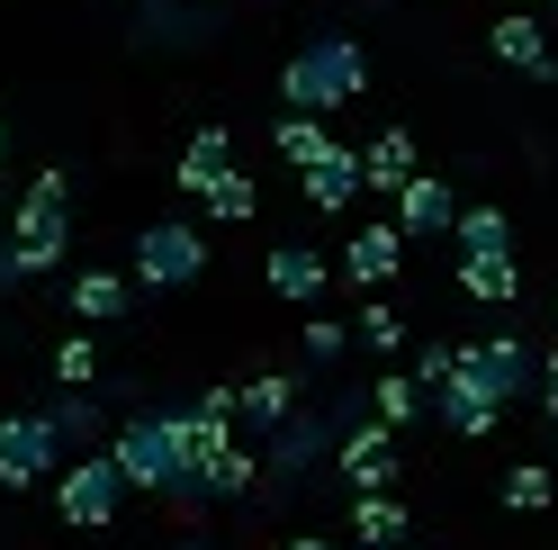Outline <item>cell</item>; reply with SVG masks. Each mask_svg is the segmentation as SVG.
<instances>
[{
  "mask_svg": "<svg viewBox=\"0 0 558 550\" xmlns=\"http://www.w3.org/2000/svg\"><path fill=\"white\" fill-rule=\"evenodd\" d=\"M361 91H369V55H361V37H342V27H316V37L279 63L289 118H333V109H352Z\"/></svg>",
  "mask_w": 558,
  "mask_h": 550,
  "instance_id": "cell-1",
  "label": "cell"
},
{
  "mask_svg": "<svg viewBox=\"0 0 558 550\" xmlns=\"http://www.w3.org/2000/svg\"><path fill=\"white\" fill-rule=\"evenodd\" d=\"M10 253H19V271H27V280L63 271V253H73V171H37V181L19 190Z\"/></svg>",
  "mask_w": 558,
  "mask_h": 550,
  "instance_id": "cell-2",
  "label": "cell"
},
{
  "mask_svg": "<svg viewBox=\"0 0 558 550\" xmlns=\"http://www.w3.org/2000/svg\"><path fill=\"white\" fill-rule=\"evenodd\" d=\"M109 452H118V469H126L135 497H171V488L190 478V461H181V416H162V406H135Z\"/></svg>",
  "mask_w": 558,
  "mask_h": 550,
  "instance_id": "cell-3",
  "label": "cell"
},
{
  "mask_svg": "<svg viewBox=\"0 0 558 550\" xmlns=\"http://www.w3.org/2000/svg\"><path fill=\"white\" fill-rule=\"evenodd\" d=\"M126 497H135V488H126L118 452H82V461H63V478H54V514H63L73 533H109Z\"/></svg>",
  "mask_w": 558,
  "mask_h": 550,
  "instance_id": "cell-4",
  "label": "cell"
},
{
  "mask_svg": "<svg viewBox=\"0 0 558 550\" xmlns=\"http://www.w3.org/2000/svg\"><path fill=\"white\" fill-rule=\"evenodd\" d=\"M460 388H477L486 406H513V397L541 388V352H532V343H513V334H486V343L460 352Z\"/></svg>",
  "mask_w": 558,
  "mask_h": 550,
  "instance_id": "cell-5",
  "label": "cell"
},
{
  "mask_svg": "<svg viewBox=\"0 0 558 550\" xmlns=\"http://www.w3.org/2000/svg\"><path fill=\"white\" fill-rule=\"evenodd\" d=\"M207 271V235L190 217H154L135 235V289H190Z\"/></svg>",
  "mask_w": 558,
  "mask_h": 550,
  "instance_id": "cell-6",
  "label": "cell"
},
{
  "mask_svg": "<svg viewBox=\"0 0 558 550\" xmlns=\"http://www.w3.org/2000/svg\"><path fill=\"white\" fill-rule=\"evenodd\" d=\"M37 478H63V433L54 416L19 406V416H0V488H37Z\"/></svg>",
  "mask_w": 558,
  "mask_h": 550,
  "instance_id": "cell-7",
  "label": "cell"
},
{
  "mask_svg": "<svg viewBox=\"0 0 558 550\" xmlns=\"http://www.w3.org/2000/svg\"><path fill=\"white\" fill-rule=\"evenodd\" d=\"M333 469H342V488H352V497H388V488H397V469H405V461H397V433L378 425V416L352 425V433L333 442Z\"/></svg>",
  "mask_w": 558,
  "mask_h": 550,
  "instance_id": "cell-8",
  "label": "cell"
},
{
  "mask_svg": "<svg viewBox=\"0 0 558 550\" xmlns=\"http://www.w3.org/2000/svg\"><path fill=\"white\" fill-rule=\"evenodd\" d=\"M405 253H414V244H405V226H397V217H378V226H361L352 244H342V280L378 298V289H388L397 271H405Z\"/></svg>",
  "mask_w": 558,
  "mask_h": 550,
  "instance_id": "cell-9",
  "label": "cell"
},
{
  "mask_svg": "<svg viewBox=\"0 0 558 550\" xmlns=\"http://www.w3.org/2000/svg\"><path fill=\"white\" fill-rule=\"evenodd\" d=\"M361 190H369V181H361V145H325L316 163L298 171V199H306V208H325V217H342Z\"/></svg>",
  "mask_w": 558,
  "mask_h": 550,
  "instance_id": "cell-10",
  "label": "cell"
},
{
  "mask_svg": "<svg viewBox=\"0 0 558 550\" xmlns=\"http://www.w3.org/2000/svg\"><path fill=\"white\" fill-rule=\"evenodd\" d=\"M333 280V253H316L306 235H289V244H270V298H289V307H316Z\"/></svg>",
  "mask_w": 558,
  "mask_h": 550,
  "instance_id": "cell-11",
  "label": "cell"
},
{
  "mask_svg": "<svg viewBox=\"0 0 558 550\" xmlns=\"http://www.w3.org/2000/svg\"><path fill=\"white\" fill-rule=\"evenodd\" d=\"M397 226H405V244H433V235H450V226H460V190L414 171V181L397 190Z\"/></svg>",
  "mask_w": 558,
  "mask_h": 550,
  "instance_id": "cell-12",
  "label": "cell"
},
{
  "mask_svg": "<svg viewBox=\"0 0 558 550\" xmlns=\"http://www.w3.org/2000/svg\"><path fill=\"white\" fill-rule=\"evenodd\" d=\"M298 406H306V397H298V380H289V370H262V380H253V388L234 397V433H253V442H270L279 425L298 416Z\"/></svg>",
  "mask_w": 558,
  "mask_h": 550,
  "instance_id": "cell-13",
  "label": "cell"
},
{
  "mask_svg": "<svg viewBox=\"0 0 558 550\" xmlns=\"http://www.w3.org/2000/svg\"><path fill=\"white\" fill-rule=\"evenodd\" d=\"M171 181H181V199H207L217 181H234V135L226 127H198L181 145V163H171Z\"/></svg>",
  "mask_w": 558,
  "mask_h": 550,
  "instance_id": "cell-14",
  "label": "cell"
},
{
  "mask_svg": "<svg viewBox=\"0 0 558 550\" xmlns=\"http://www.w3.org/2000/svg\"><path fill=\"white\" fill-rule=\"evenodd\" d=\"M486 46H496V63H513V73H558V55H549V37H541V19L532 10H505L496 27H486Z\"/></svg>",
  "mask_w": 558,
  "mask_h": 550,
  "instance_id": "cell-15",
  "label": "cell"
},
{
  "mask_svg": "<svg viewBox=\"0 0 558 550\" xmlns=\"http://www.w3.org/2000/svg\"><path fill=\"white\" fill-rule=\"evenodd\" d=\"M361 181L378 190V199H397L405 181H414V127H378L369 145H361Z\"/></svg>",
  "mask_w": 558,
  "mask_h": 550,
  "instance_id": "cell-16",
  "label": "cell"
},
{
  "mask_svg": "<svg viewBox=\"0 0 558 550\" xmlns=\"http://www.w3.org/2000/svg\"><path fill=\"white\" fill-rule=\"evenodd\" d=\"M207 10H181V0H135V37L145 46H207Z\"/></svg>",
  "mask_w": 558,
  "mask_h": 550,
  "instance_id": "cell-17",
  "label": "cell"
},
{
  "mask_svg": "<svg viewBox=\"0 0 558 550\" xmlns=\"http://www.w3.org/2000/svg\"><path fill=\"white\" fill-rule=\"evenodd\" d=\"M369 416L388 425V433H405L414 416H433V397H424V380H414V370H397V361H388V370L369 380Z\"/></svg>",
  "mask_w": 558,
  "mask_h": 550,
  "instance_id": "cell-18",
  "label": "cell"
},
{
  "mask_svg": "<svg viewBox=\"0 0 558 550\" xmlns=\"http://www.w3.org/2000/svg\"><path fill=\"white\" fill-rule=\"evenodd\" d=\"M198 488L217 497V505H243V497L262 488V452H253V442H226V452H217V461L198 469Z\"/></svg>",
  "mask_w": 558,
  "mask_h": 550,
  "instance_id": "cell-19",
  "label": "cell"
},
{
  "mask_svg": "<svg viewBox=\"0 0 558 550\" xmlns=\"http://www.w3.org/2000/svg\"><path fill=\"white\" fill-rule=\"evenodd\" d=\"M126 307H135V280H118V271H82L73 280V316L82 325H126Z\"/></svg>",
  "mask_w": 558,
  "mask_h": 550,
  "instance_id": "cell-20",
  "label": "cell"
},
{
  "mask_svg": "<svg viewBox=\"0 0 558 550\" xmlns=\"http://www.w3.org/2000/svg\"><path fill=\"white\" fill-rule=\"evenodd\" d=\"M433 416H441V433H460V442H486L505 406H486L477 388H460V380H450V388H433Z\"/></svg>",
  "mask_w": 558,
  "mask_h": 550,
  "instance_id": "cell-21",
  "label": "cell"
},
{
  "mask_svg": "<svg viewBox=\"0 0 558 550\" xmlns=\"http://www.w3.org/2000/svg\"><path fill=\"white\" fill-rule=\"evenodd\" d=\"M450 244H460V262H477V253H513V217L486 208V199H469L460 226H450Z\"/></svg>",
  "mask_w": 558,
  "mask_h": 550,
  "instance_id": "cell-22",
  "label": "cell"
},
{
  "mask_svg": "<svg viewBox=\"0 0 558 550\" xmlns=\"http://www.w3.org/2000/svg\"><path fill=\"white\" fill-rule=\"evenodd\" d=\"M460 289H469L477 307H513V298H522V262H513V253H477V262H460Z\"/></svg>",
  "mask_w": 558,
  "mask_h": 550,
  "instance_id": "cell-23",
  "label": "cell"
},
{
  "mask_svg": "<svg viewBox=\"0 0 558 550\" xmlns=\"http://www.w3.org/2000/svg\"><path fill=\"white\" fill-rule=\"evenodd\" d=\"M46 416H54V433H63V452H73V442H82V452H109V425H99V397H90V388H63Z\"/></svg>",
  "mask_w": 558,
  "mask_h": 550,
  "instance_id": "cell-24",
  "label": "cell"
},
{
  "mask_svg": "<svg viewBox=\"0 0 558 550\" xmlns=\"http://www.w3.org/2000/svg\"><path fill=\"white\" fill-rule=\"evenodd\" d=\"M352 541H378V550H405V541H414L397 488H388V497H352Z\"/></svg>",
  "mask_w": 558,
  "mask_h": 550,
  "instance_id": "cell-25",
  "label": "cell"
},
{
  "mask_svg": "<svg viewBox=\"0 0 558 550\" xmlns=\"http://www.w3.org/2000/svg\"><path fill=\"white\" fill-rule=\"evenodd\" d=\"M405 334H414V325L397 316V298H388V289H378V298H361V316H352V343H369V352H388V361H397V352H405Z\"/></svg>",
  "mask_w": 558,
  "mask_h": 550,
  "instance_id": "cell-26",
  "label": "cell"
},
{
  "mask_svg": "<svg viewBox=\"0 0 558 550\" xmlns=\"http://www.w3.org/2000/svg\"><path fill=\"white\" fill-rule=\"evenodd\" d=\"M549 497H558V478H549L541 461H513V469H505V505H513V514H549Z\"/></svg>",
  "mask_w": 558,
  "mask_h": 550,
  "instance_id": "cell-27",
  "label": "cell"
},
{
  "mask_svg": "<svg viewBox=\"0 0 558 550\" xmlns=\"http://www.w3.org/2000/svg\"><path fill=\"white\" fill-rule=\"evenodd\" d=\"M198 208L217 217V226H253V217H262V190H253V181H243V171H234V181H217V190L198 199Z\"/></svg>",
  "mask_w": 558,
  "mask_h": 550,
  "instance_id": "cell-28",
  "label": "cell"
},
{
  "mask_svg": "<svg viewBox=\"0 0 558 550\" xmlns=\"http://www.w3.org/2000/svg\"><path fill=\"white\" fill-rule=\"evenodd\" d=\"M270 145H279V154H289V163L306 171V163H316V154L333 145V135H325V118H279V135H270Z\"/></svg>",
  "mask_w": 558,
  "mask_h": 550,
  "instance_id": "cell-29",
  "label": "cell"
},
{
  "mask_svg": "<svg viewBox=\"0 0 558 550\" xmlns=\"http://www.w3.org/2000/svg\"><path fill=\"white\" fill-rule=\"evenodd\" d=\"M54 380H63V388H99V343H90V334L54 343Z\"/></svg>",
  "mask_w": 558,
  "mask_h": 550,
  "instance_id": "cell-30",
  "label": "cell"
},
{
  "mask_svg": "<svg viewBox=\"0 0 558 550\" xmlns=\"http://www.w3.org/2000/svg\"><path fill=\"white\" fill-rule=\"evenodd\" d=\"M298 343H306V361H342V343H352V325H342V316H325V307H316V316L298 325Z\"/></svg>",
  "mask_w": 558,
  "mask_h": 550,
  "instance_id": "cell-31",
  "label": "cell"
},
{
  "mask_svg": "<svg viewBox=\"0 0 558 550\" xmlns=\"http://www.w3.org/2000/svg\"><path fill=\"white\" fill-rule=\"evenodd\" d=\"M414 380H424V397L450 388V380H460V352H450V343H424V352H414Z\"/></svg>",
  "mask_w": 558,
  "mask_h": 550,
  "instance_id": "cell-32",
  "label": "cell"
},
{
  "mask_svg": "<svg viewBox=\"0 0 558 550\" xmlns=\"http://www.w3.org/2000/svg\"><path fill=\"white\" fill-rule=\"evenodd\" d=\"M541 406H549V425H558V343L541 352Z\"/></svg>",
  "mask_w": 558,
  "mask_h": 550,
  "instance_id": "cell-33",
  "label": "cell"
},
{
  "mask_svg": "<svg viewBox=\"0 0 558 550\" xmlns=\"http://www.w3.org/2000/svg\"><path fill=\"white\" fill-rule=\"evenodd\" d=\"M19 280H27V271H19V253H10V244H0V298H10Z\"/></svg>",
  "mask_w": 558,
  "mask_h": 550,
  "instance_id": "cell-34",
  "label": "cell"
},
{
  "mask_svg": "<svg viewBox=\"0 0 558 550\" xmlns=\"http://www.w3.org/2000/svg\"><path fill=\"white\" fill-rule=\"evenodd\" d=\"M171 550H226L217 533H181V541H171Z\"/></svg>",
  "mask_w": 558,
  "mask_h": 550,
  "instance_id": "cell-35",
  "label": "cell"
},
{
  "mask_svg": "<svg viewBox=\"0 0 558 550\" xmlns=\"http://www.w3.org/2000/svg\"><path fill=\"white\" fill-rule=\"evenodd\" d=\"M279 550H325V541H316V533H298V541H279Z\"/></svg>",
  "mask_w": 558,
  "mask_h": 550,
  "instance_id": "cell-36",
  "label": "cell"
},
{
  "mask_svg": "<svg viewBox=\"0 0 558 550\" xmlns=\"http://www.w3.org/2000/svg\"><path fill=\"white\" fill-rule=\"evenodd\" d=\"M522 10H532V19H541V10H558V0H522Z\"/></svg>",
  "mask_w": 558,
  "mask_h": 550,
  "instance_id": "cell-37",
  "label": "cell"
},
{
  "mask_svg": "<svg viewBox=\"0 0 558 550\" xmlns=\"http://www.w3.org/2000/svg\"><path fill=\"white\" fill-rule=\"evenodd\" d=\"M342 550H378V541H342ZM405 550H414V541H405Z\"/></svg>",
  "mask_w": 558,
  "mask_h": 550,
  "instance_id": "cell-38",
  "label": "cell"
},
{
  "mask_svg": "<svg viewBox=\"0 0 558 550\" xmlns=\"http://www.w3.org/2000/svg\"><path fill=\"white\" fill-rule=\"evenodd\" d=\"M0 154H10V127H0Z\"/></svg>",
  "mask_w": 558,
  "mask_h": 550,
  "instance_id": "cell-39",
  "label": "cell"
}]
</instances>
